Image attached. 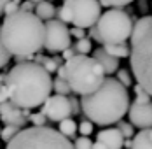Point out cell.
I'll use <instances>...</instances> for the list:
<instances>
[{
	"instance_id": "obj_36",
	"label": "cell",
	"mask_w": 152,
	"mask_h": 149,
	"mask_svg": "<svg viewBox=\"0 0 152 149\" xmlns=\"http://www.w3.org/2000/svg\"><path fill=\"white\" fill-rule=\"evenodd\" d=\"M70 104H72V114H77V112H79V102H77L75 98H74V97H70Z\"/></svg>"
},
{
	"instance_id": "obj_37",
	"label": "cell",
	"mask_w": 152,
	"mask_h": 149,
	"mask_svg": "<svg viewBox=\"0 0 152 149\" xmlns=\"http://www.w3.org/2000/svg\"><path fill=\"white\" fill-rule=\"evenodd\" d=\"M9 2H11V0H0V16L5 13V7H7Z\"/></svg>"
},
{
	"instance_id": "obj_5",
	"label": "cell",
	"mask_w": 152,
	"mask_h": 149,
	"mask_svg": "<svg viewBox=\"0 0 152 149\" xmlns=\"http://www.w3.org/2000/svg\"><path fill=\"white\" fill-rule=\"evenodd\" d=\"M65 72L72 93L80 97H88L98 91L107 79L102 65L93 56H84V55H75L72 60L65 61Z\"/></svg>"
},
{
	"instance_id": "obj_33",
	"label": "cell",
	"mask_w": 152,
	"mask_h": 149,
	"mask_svg": "<svg viewBox=\"0 0 152 149\" xmlns=\"http://www.w3.org/2000/svg\"><path fill=\"white\" fill-rule=\"evenodd\" d=\"M70 33L75 37L77 41H80V39H84V35H86V32H84V28H77V27H74V28H70Z\"/></svg>"
},
{
	"instance_id": "obj_42",
	"label": "cell",
	"mask_w": 152,
	"mask_h": 149,
	"mask_svg": "<svg viewBox=\"0 0 152 149\" xmlns=\"http://www.w3.org/2000/svg\"><path fill=\"white\" fill-rule=\"evenodd\" d=\"M14 2H16V4H21V0H14Z\"/></svg>"
},
{
	"instance_id": "obj_13",
	"label": "cell",
	"mask_w": 152,
	"mask_h": 149,
	"mask_svg": "<svg viewBox=\"0 0 152 149\" xmlns=\"http://www.w3.org/2000/svg\"><path fill=\"white\" fill-rule=\"evenodd\" d=\"M96 140L102 142L107 149H122L124 148V137L117 128H105L96 134Z\"/></svg>"
},
{
	"instance_id": "obj_3",
	"label": "cell",
	"mask_w": 152,
	"mask_h": 149,
	"mask_svg": "<svg viewBox=\"0 0 152 149\" xmlns=\"http://www.w3.org/2000/svg\"><path fill=\"white\" fill-rule=\"evenodd\" d=\"M80 107L93 125L108 126L119 123L129 111V93L117 77H107L98 91L82 97Z\"/></svg>"
},
{
	"instance_id": "obj_30",
	"label": "cell",
	"mask_w": 152,
	"mask_h": 149,
	"mask_svg": "<svg viewBox=\"0 0 152 149\" xmlns=\"http://www.w3.org/2000/svg\"><path fill=\"white\" fill-rule=\"evenodd\" d=\"M117 81H119L121 84H124L126 88H128V86H131V75H129L128 70H124V69L117 70Z\"/></svg>"
},
{
	"instance_id": "obj_7",
	"label": "cell",
	"mask_w": 152,
	"mask_h": 149,
	"mask_svg": "<svg viewBox=\"0 0 152 149\" xmlns=\"http://www.w3.org/2000/svg\"><path fill=\"white\" fill-rule=\"evenodd\" d=\"M135 28V21L122 9H108L96 23V30L100 33L102 46L105 44H124L131 39Z\"/></svg>"
},
{
	"instance_id": "obj_8",
	"label": "cell",
	"mask_w": 152,
	"mask_h": 149,
	"mask_svg": "<svg viewBox=\"0 0 152 149\" xmlns=\"http://www.w3.org/2000/svg\"><path fill=\"white\" fill-rule=\"evenodd\" d=\"M58 19L77 28H93L102 18V4L98 0H65L58 9Z\"/></svg>"
},
{
	"instance_id": "obj_9",
	"label": "cell",
	"mask_w": 152,
	"mask_h": 149,
	"mask_svg": "<svg viewBox=\"0 0 152 149\" xmlns=\"http://www.w3.org/2000/svg\"><path fill=\"white\" fill-rule=\"evenodd\" d=\"M72 42V33L68 27L60 19H49L46 21V47L49 53H63L65 49L70 47Z\"/></svg>"
},
{
	"instance_id": "obj_43",
	"label": "cell",
	"mask_w": 152,
	"mask_h": 149,
	"mask_svg": "<svg viewBox=\"0 0 152 149\" xmlns=\"http://www.w3.org/2000/svg\"><path fill=\"white\" fill-rule=\"evenodd\" d=\"M0 134H2V128H0Z\"/></svg>"
},
{
	"instance_id": "obj_39",
	"label": "cell",
	"mask_w": 152,
	"mask_h": 149,
	"mask_svg": "<svg viewBox=\"0 0 152 149\" xmlns=\"http://www.w3.org/2000/svg\"><path fill=\"white\" fill-rule=\"evenodd\" d=\"M93 149H107V148L102 144V142H98V140H96V142L93 144Z\"/></svg>"
},
{
	"instance_id": "obj_40",
	"label": "cell",
	"mask_w": 152,
	"mask_h": 149,
	"mask_svg": "<svg viewBox=\"0 0 152 149\" xmlns=\"http://www.w3.org/2000/svg\"><path fill=\"white\" fill-rule=\"evenodd\" d=\"M30 2H33L35 5H39V4H40V2H44V0H30Z\"/></svg>"
},
{
	"instance_id": "obj_41",
	"label": "cell",
	"mask_w": 152,
	"mask_h": 149,
	"mask_svg": "<svg viewBox=\"0 0 152 149\" xmlns=\"http://www.w3.org/2000/svg\"><path fill=\"white\" fill-rule=\"evenodd\" d=\"M4 86H5V84H4V83H0V91H2V89H4Z\"/></svg>"
},
{
	"instance_id": "obj_29",
	"label": "cell",
	"mask_w": 152,
	"mask_h": 149,
	"mask_svg": "<svg viewBox=\"0 0 152 149\" xmlns=\"http://www.w3.org/2000/svg\"><path fill=\"white\" fill-rule=\"evenodd\" d=\"M79 134H80V137H89L93 134V123L89 119H84L79 125Z\"/></svg>"
},
{
	"instance_id": "obj_28",
	"label": "cell",
	"mask_w": 152,
	"mask_h": 149,
	"mask_svg": "<svg viewBox=\"0 0 152 149\" xmlns=\"http://www.w3.org/2000/svg\"><path fill=\"white\" fill-rule=\"evenodd\" d=\"M42 67L46 69L49 74H53V72H58V67H60V63L56 61V58H44V61H42Z\"/></svg>"
},
{
	"instance_id": "obj_25",
	"label": "cell",
	"mask_w": 152,
	"mask_h": 149,
	"mask_svg": "<svg viewBox=\"0 0 152 149\" xmlns=\"http://www.w3.org/2000/svg\"><path fill=\"white\" fill-rule=\"evenodd\" d=\"M28 121L33 123V126H47V118L42 112H33V114H30Z\"/></svg>"
},
{
	"instance_id": "obj_32",
	"label": "cell",
	"mask_w": 152,
	"mask_h": 149,
	"mask_svg": "<svg viewBox=\"0 0 152 149\" xmlns=\"http://www.w3.org/2000/svg\"><path fill=\"white\" fill-rule=\"evenodd\" d=\"M37 5L33 4V2H30V0H26V2H23L21 5H19V9L21 11H25V13H33V9H35Z\"/></svg>"
},
{
	"instance_id": "obj_19",
	"label": "cell",
	"mask_w": 152,
	"mask_h": 149,
	"mask_svg": "<svg viewBox=\"0 0 152 149\" xmlns=\"http://www.w3.org/2000/svg\"><path fill=\"white\" fill-rule=\"evenodd\" d=\"M53 91H56V95H65V97L68 93H72L70 84L66 83V79H60V77H56L53 81Z\"/></svg>"
},
{
	"instance_id": "obj_27",
	"label": "cell",
	"mask_w": 152,
	"mask_h": 149,
	"mask_svg": "<svg viewBox=\"0 0 152 149\" xmlns=\"http://www.w3.org/2000/svg\"><path fill=\"white\" fill-rule=\"evenodd\" d=\"M93 142L89 137H79L75 139V142H74V148L75 149H93Z\"/></svg>"
},
{
	"instance_id": "obj_31",
	"label": "cell",
	"mask_w": 152,
	"mask_h": 149,
	"mask_svg": "<svg viewBox=\"0 0 152 149\" xmlns=\"http://www.w3.org/2000/svg\"><path fill=\"white\" fill-rule=\"evenodd\" d=\"M18 11H19V4H16L14 0H11V2L7 4V7H5V16L14 14V13H18Z\"/></svg>"
},
{
	"instance_id": "obj_4",
	"label": "cell",
	"mask_w": 152,
	"mask_h": 149,
	"mask_svg": "<svg viewBox=\"0 0 152 149\" xmlns=\"http://www.w3.org/2000/svg\"><path fill=\"white\" fill-rule=\"evenodd\" d=\"M129 47L133 77L152 97V16H143L135 21Z\"/></svg>"
},
{
	"instance_id": "obj_12",
	"label": "cell",
	"mask_w": 152,
	"mask_h": 149,
	"mask_svg": "<svg viewBox=\"0 0 152 149\" xmlns=\"http://www.w3.org/2000/svg\"><path fill=\"white\" fill-rule=\"evenodd\" d=\"M128 114H129L133 126H138L140 130L152 128V102L151 104H138L133 100Z\"/></svg>"
},
{
	"instance_id": "obj_11",
	"label": "cell",
	"mask_w": 152,
	"mask_h": 149,
	"mask_svg": "<svg viewBox=\"0 0 152 149\" xmlns=\"http://www.w3.org/2000/svg\"><path fill=\"white\" fill-rule=\"evenodd\" d=\"M28 118H30V112L25 111V109H19L11 100L0 104V121H4L9 126H18V128L23 130Z\"/></svg>"
},
{
	"instance_id": "obj_16",
	"label": "cell",
	"mask_w": 152,
	"mask_h": 149,
	"mask_svg": "<svg viewBox=\"0 0 152 149\" xmlns=\"http://www.w3.org/2000/svg\"><path fill=\"white\" fill-rule=\"evenodd\" d=\"M56 13H58V9L51 4V2H47V0H44V2H40L37 7H35V14L39 16L42 21H49V19H54V16H56Z\"/></svg>"
},
{
	"instance_id": "obj_17",
	"label": "cell",
	"mask_w": 152,
	"mask_h": 149,
	"mask_svg": "<svg viewBox=\"0 0 152 149\" xmlns=\"http://www.w3.org/2000/svg\"><path fill=\"white\" fill-rule=\"evenodd\" d=\"M103 49H105L107 53L110 55V56H114V58H129V55H131V47L126 44H105L103 46Z\"/></svg>"
},
{
	"instance_id": "obj_20",
	"label": "cell",
	"mask_w": 152,
	"mask_h": 149,
	"mask_svg": "<svg viewBox=\"0 0 152 149\" xmlns=\"http://www.w3.org/2000/svg\"><path fill=\"white\" fill-rule=\"evenodd\" d=\"M93 51V44H91V39H80L77 41L75 44V53L77 55H84V56H89V53Z\"/></svg>"
},
{
	"instance_id": "obj_18",
	"label": "cell",
	"mask_w": 152,
	"mask_h": 149,
	"mask_svg": "<svg viewBox=\"0 0 152 149\" xmlns=\"http://www.w3.org/2000/svg\"><path fill=\"white\" fill-rule=\"evenodd\" d=\"M79 130V126L75 125V121L74 119H63L60 123V126H58V132H60L61 135H65L66 139H74L75 137V132Z\"/></svg>"
},
{
	"instance_id": "obj_26",
	"label": "cell",
	"mask_w": 152,
	"mask_h": 149,
	"mask_svg": "<svg viewBox=\"0 0 152 149\" xmlns=\"http://www.w3.org/2000/svg\"><path fill=\"white\" fill-rule=\"evenodd\" d=\"M102 5H105V7H115V9H119V7H124V5H128V4H131V2H135V0H98Z\"/></svg>"
},
{
	"instance_id": "obj_15",
	"label": "cell",
	"mask_w": 152,
	"mask_h": 149,
	"mask_svg": "<svg viewBox=\"0 0 152 149\" xmlns=\"http://www.w3.org/2000/svg\"><path fill=\"white\" fill-rule=\"evenodd\" d=\"M131 149H152V128H145L135 134Z\"/></svg>"
},
{
	"instance_id": "obj_6",
	"label": "cell",
	"mask_w": 152,
	"mask_h": 149,
	"mask_svg": "<svg viewBox=\"0 0 152 149\" xmlns=\"http://www.w3.org/2000/svg\"><path fill=\"white\" fill-rule=\"evenodd\" d=\"M5 149H75L70 139L51 126L23 128Z\"/></svg>"
},
{
	"instance_id": "obj_24",
	"label": "cell",
	"mask_w": 152,
	"mask_h": 149,
	"mask_svg": "<svg viewBox=\"0 0 152 149\" xmlns=\"http://www.w3.org/2000/svg\"><path fill=\"white\" fill-rule=\"evenodd\" d=\"M11 53L5 49V46H4V41H2V25H0V69H4L7 63H9V60H11Z\"/></svg>"
},
{
	"instance_id": "obj_1",
	"label": "cell",
	"mask_w": 152,
	"mask_h": 149,
	"mask_svg": "<svg viewBox=\"0 0 152 149\" xmlns=\"http://www.w3.org/2000/svg\"><path fill=\"white\" fill-rule=\"evenodd\" d=\"M5 88L9 93V100L19 109L30 111L35 107H42L51 97L53 81L51 74L40 63L21 61L11 69L5 79Z\"/></svg>"
},
{
	"instance_id": "obj_2",
	"label": "cell",
	"mask_w": 152,
	"mask_h": 149,
	"mask_svg": "<svg viewBox=\"0 0 152 149\" xmlns=\"http://www.w3.org/2000/svg\"><path fill=\"white\" fill-rule=\"evenodd\" d=\"M2 41L5 49L14 55L18 63L33 61L46 42V23L33 13L18 11L5 16L2 23Z\"/></svg>"
},
{
	"instance_id": "obj_38",
	"label": "cell",
	"mask_w": 152,
	"mask_h": 149,
	"mask_svg": "<svg viewBox=\"0 0 152 149\" xmlns=\"http://www.w3.org/2000/svg\"><path fill=\"white\" fill-rule=\"evenodd\" d=\"M124 148L131 149V148H133V140H131V139H124Z\"/></svg>"
},
{
	"instance_id": "obj_34",
	"label": "cell",
	"mask_w": 152,
	"mask_h": 149,
	"mask_svg": "<svg viewBox=\"0 0 152 149\" xmlns=\"http://www.w3.org/2000/svg\"><path fill=\"white\" fill-rule=\"evenodd\" d=\"M61 55H63L65 61H68V60H72V58H74V56L77 55V53H75V47H74V49H70V47H68V49H65V51H63Z\"/></svg>"
},
{
	"instance_id": "obj_44",
	"label": "cell",
	"mask_w": 152,
	"mask_h": 149,
	"mask_svg": "<svg viewBox=\"0 0 152 149\" xmlns=\"http://www.w3.org/2000/svg\"><path fill=\"white\" fill-rule=\"evenodd\" d=\"M47 2H53V0H47Z\"/></svg>"
},
{
	"instance_id": "obj_23",
	"label": "cell",
	"mask_w": 152,
	"mask_h": 149,
	"mask_svg": "<svg viewBox=\"0 0 152 149\" xmlns=\"http://www.w3.org/2000/svg\"><path fill=\"white\" fill-rule=\"evenodd\" d=\"M115 128H117V130L122 134V137H124V139H131V137H135V130H133V125H131V123L119 121Z\"/></svg>"
},
{
	"instance_id": "obj_22",
	"label": "cell",
	"mask_w": 152,
	"mask_h": 149,
	"mask_svg": "<svg viewBox=\"0 0 152 149\" xmlns=\"http://www.w3.org/2000/svg\"><path fill=\"white\" fill-rule=\"evenodd\" d=\"M133 93L137 95V98H135V102H138V104H151V95L145 91V89L142 88L140 84H137L135 88H133Z\"/></svg>"
},
{
	"instance_id": "obj_10",
	"label": "cell",
	"mask_w": 152,
	"mask_h": 149,
	"mask_svg": "<svg viewBox=\"0 0 152 149\" xmlns=\"http://www.w3.org/2000/svg\"><path fill=\"white\" fill-rule=\"evenodd\" d=\"M40 112H42L47 119L56 121V123H61L63 119H68L72 116V104H70V98L65 97V95H53V97H49L46 102H44Z\"/></svg>"
},
{
	"instance_id": "obj_35",
	"label": "cell",
	"mask_w": 152,
	"mask_h": 149,
	"mask_svg": "<svg viewBox=\"0 0 152 149\" xmlns=\"http://www.w3.org/2000/svg\"><path fill=\"white\" fill-rule=\"evenodd\" d=\"M89 35H91V39H94L96 42H100V44H102V39H100V33H98V30H96V27H93V28H89Z\"/></svg>"
},
{
	"instance_id": "obj_21",
	"label": "cell",
	"mask_w": 152,
	"mask_h": 149,
	"mask_svg": "<svg viewBox=\"0 0 152 149\" xmlns=\"http://www.w3.org/2000/svg\"><path fill=\"white\" fill-rule=\"evenodd\" d=\"M21 132V128H18V126H9V125H5L4 128H2V134H0V139L4 140V142H11L12 139H14L16 135Z\"/></svg>"
},
{
	"instance_id": "obj_14",
	"label": "cell",
	"mask_w": 152,
	"mask_h": 149,
	"mask_svg": "<svg viewBox=\"0 0 152 149\" xmlns=\"http://www.w3.org/2000/svg\"><path fill=\"white\" fill-rule=\"evenodd\" d=\"M93 58L102 65V69L105 70V74L110 75V74H114V72H117L119 60L114 58V56H110L105 49H103V46H102V47H98V49H93Z\"/></svg>"
}]
</instances>
